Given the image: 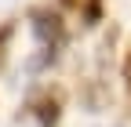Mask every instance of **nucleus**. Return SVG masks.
<instances>
[{
  "instance_id": "nucleus-1",
  "label": "nucleus",
  "mask_w": 131,
  "mask_h": 127,
  "mask_svg": "<svg viewBox=\"0 0 131 127\" xmlns=\"http://www.w3.org/2000/svg\"><path fill=\"white\" fill-rule=\"evenodd\" d=\"M29 26H33V36H37L40 47H47V51H62L66 44V22H62V11L51 7V4H37L29 7Z\"/></svg>"
},
{
  "instance_id": "nucleus-2",
  "label": "nucleus",
  "mask_w": 131,
  "mask_h": 127,
  "mask_svg": "<svg viewBox=\"0 0 131 127\" xmlns=\"http://www.w3.org/2000/svg\"><path fill=\"white\" fill-rule=\"evenodd\" d=\"M62 109H66V91L58 84H44V87H37V91L29 94L26 116H33L37 127H58Z\"/></svg>"
},
{
  "instance_id": "nucleus-3",
  "label": "nucleus",
  "mask_w": 131,
  "mask_h": 127,
  "mask_svg": "<svg viewBox=\"0 0 131 127\" xmlns=\"http://www.w3.org/2000/svg\"><path fill=\"white\" fill-rule=\"evenodd\" d=\"M80 22L84 26H98L102 22V0H80Z\"/></svg>"
},
{
  "instance_id": "nucleus-4",
  "label": "nucleus",
  "mask_w": 131,
  "mask_h": 127,
  "mask_svg": "<svg viewBox=\"0 0 131 127\" xmlns=\"http://www.w3.org/2000/svg\"><path fill=\"white\" fill-rule=\"evenodd\" d=\"M11 40H15V22H0V69H4V62H7Z\"/></svg>"
},
{
  "instance_id": "nucleus-5",
  "label": "nucleus",
  "mask_w": 131,
  "mask_h": 127,
  "mask_svg": "<svg viewBox=\"0 0 131 127\" xmlns=\"http://www.w3.org/2000/svg\"><path fill=\"white\" fill-rule=\"evenodd\" d=\"M120 76H124V94H127V105H131V47L124 51V62H120Z\"/></svg>"
},
{
  "instance_id": "nucleus-6",
  "label": "nucleus",
  "mask_w": 131,
  "mask_h": 127,
  "mask_svg": "<svg viewBox=\"0 0 131 127\" xmlns=\"http://www.w3.org/2000/svg\"><path fill=\"white\" fill-rule=\"evenodd\" d=\"M62 7H69V11H80V0H58Z\"/></svg>"
}]
</instances>
